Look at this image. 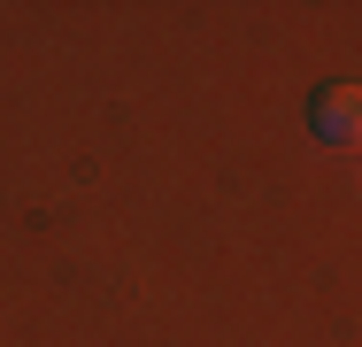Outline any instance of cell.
<instances>
[{"instance_id": "1", "label": "cell", "mask_w": 362, "mask_h": 347, "mask_svg": "<svg viewBox=\"0 0 362 347\" xmlns=\"http://www.w3.org/2000/svg\"><path fill=\"white\" fill-rule=\"evenodd\" d=\"M308 124L324 147H362V85H324L308 101Z\"/></svg>"}]
</instances>
